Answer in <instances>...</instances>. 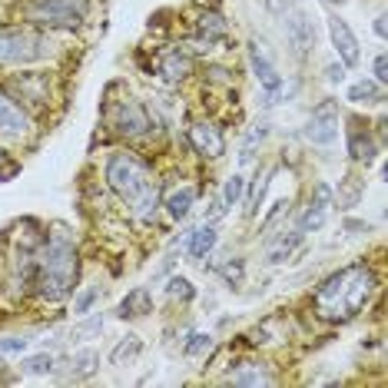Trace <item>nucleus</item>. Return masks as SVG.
<instances>
[{"instance_id": "obj_2", "label": "nucleus", "mask_w": 388, "mask_h": 388, "mask_svg": "<svg viewBox=\"0 0 388 388\" xmlns=\"http://www.w3.org/2000/svg\"><path fill=\"white\" fill-rule=\"evenodd\" d=\"M106 179H110V186H113L123 199L133 203L136 216L149 219V216L156 212L160 193H156V186H153V179H149L146 163H140L130 153H117V156L106 163Z\"/></svg>"}, {"instance_id": "obj_32", "label": "nucleus", "mask_w": 388, "mask_h": 388, "mask_svg": "<svg viewBox=\"0 0 388 388\" xmlns=\"http://www.w3.org/2000/svg\"><path fill=\"white\" fill-rule=\"evenodd\" d=\"M27 348V339H3L0 342V355H14V352H24Z\"/></svg>"}, {"instance_id": "obj_13", "label": "nucleus", "mask_w": 388, "mask_h": 388, "mask_svg": "<svg viewBox=\"0 0 388 388\" xmlns=\"http://www.w3.org/2000/svg\"><path fill=\"white\" fill-rule=\"evenodd\" d=\"M30 130V117L14 106L7 96H0V133H14V136H24Z\"/></svg>"}, {"instance_id": "obj_7", "label": "nucleus", "mask_w": 388, "mask_h": 388, "mask_svg": "<svg viewBox=\"0 0 388 388\" xmlns=\"http://www.w3.org/2000/svg\"><path fill=\"white\" fill-rule=\"evenodd\" d=\"M285 37H289V44L296 47V53H309L315 47V24L312 17L305 14V10H292V14H285Z\"/></svg>"}, {"instance_id": "obj_29", "label": "nucleus", "mask_w": 388, "mask_h": 388, "mask_svg": "<svg viewBox=\"0 0 388 388\" xmlns=\"http://www.w3.org/2000/svg\"><path fill=\"white\" fill-rule=\"evenodd\" d=\"M17 173H20V163H14V160L0 149V183H3V179H14Z\"/></svg>"}, {"instance_id": "obj_37", "label": "nucleus", "mask_w": 388, "mask_h": 388, "mask_svg": "<svg viewBox=\"0 0 388 388\" xmlns=\"http://www.w3.org/2000/svg\"><path fill=\"white\" fill-rule=\"evenodd\" d=\"M328 3H342V0H328Z\"/></svg>"}, {"instance_id": "obj_23", "label": "nucleus", "mask_w": 388, "mask_h": 388, "mask_svg": "<svg viewBox=\"0 0 388 388\" xmlns=\"http://www.w3.org/2000/svg\"><path fill=\"white\" fill-rule=\"evenodd\" d=\"M100 298V285H90L87 292H80V296L74 298V312L76 315H87L90 309H93V302Z\"/></svg>"}, {"instance_id": "obj_19", "label": "nucleus", "mask_w": 388, "mask_h": 388, "mask_svg": "<svg viewBox=\"0 0 388 388\" xmlns=\"http://www.w3.org/2000/svg\"><path fill=\"white\" fill-rule=\"evenodd\" d=\"M348 100L352 103H382V87L372 80H362L355 87H348Z\"/></svg>"}, {"instance_id": "obj_24", "label": "nucleus", "mask_w": 388, "mask_h": 388, "mask_svg": "<svg viewBox=\"0 0 388 388\" xmlns=\"http://www.w3.org/2000/svg\"><path fill=\"white\" fill-rule=\"evenodd\" d=\"M199 30H203L206 37H223V33H226V20L219 14H206V17H199Z\"/></svg>"}, {"instance_id": "obj_20", "label": "nucleus", "mask_w": 388, "mask_h": 388, "mask_svg": "<svg viewBox=\"0 0 388 388\" xmlns=\"http://www.w3.org/2000/svg\"><path fill=\"white\" fill-rule=\"evenodd\" d=\"M212 246H216V229H212V226H199L193 233V239H189V253H193L196 259H203Z\"/></svg>"}, {"instance_id": "obj_28", "label": "nucleus", "mask_w": 388, "mask_h": 388, "mask_svg": "<svg viewBox=\"0 0 388 388\" xmlns=\"http://www.w3.org/2000/svg\"><path fill=\"white\" fill-rule=\"evenodd\" d=\"M166 292H169L173 298H189V296H193V285L176 276V279H169V289H166Z\"/></svg>"}, {"instance_id": "obj_5", "label": "nucleus", "mask_w": 388, "mask_h": 388, "mask_svg": "<svg viewBox=\"0 0 388 388\" xmlns=\"http://www.w3.org/2000/svg\"><path fill=\"white\" fill-rule=\"evenodd\" d=\"M50 53L44 37H33L27 30H7L0 33V63H33Z\"/></svg>"}, {"instance_id": "obj_15", "label": "nucleus", "mask_w": 388, "mask_h": 388, "mask_svg": "<svg viewBox=\"0 0 388 388\" xmlns=\"http://www.w3.org/2000/svg\"><path fill=\"white\" fill-rule=\"evenodd\" d=\"M233 385H246V388H259V385H272V375L262 365H242L239 372L229 375Z\"/></svg>"}, {"instance_id": "obj_27", "label": "nucleus", "mask_w": 388, "mask_h": 388, "mask_svg": "<svg viewBox=\"0 0 388 388\" xmlns=\"http://www.w3.org/2000/svg\"><path fill=\"white\" fill-rule=\"evenodd\" d=\"M186 70H189V63H186V57H179V53H173V57L166 60V76H169V80H183V76H186Z\"/></svg>"}, {"instance_id": "obj_4", "label": "nucleus", "mask_w": 388, "mask_h": 388, "mask_svg": "<svg viewBox=\"0 0 388 388\" xmlns=\"http://www.w3.org/2000/svg\"><path fill=\"white\" fill-rule=\"evenodd\" d=\"M27 17L44 27H80L83 3L80 0H27Z\"/></svg>"}, {"instance_id": "obj_34", "label": "nucleus", "mask_w": 388, "mask_h": 388, "mask_svg": "<svg viewBox=\"0 0 388 388\" xmlns=\"http://www.w3.org/2000/svg\"><path fill=\"white\" fill-rule=\"evenodd\" d=\"M375 80L378 83H385L388 74H385V57H375Z\"/></svg>"}, {"instance_id": "obj_30", "label": "nucleus", "mask_w": 388, "mask_h": 388, "mask_svg": "<svg viewBox=\"0 0 388 388\" xmlns=\"http://www.w3.org/2000/svg\"><path fill=\"white\" fill-rule=\"evenodd\" d=\"M100 328H103V319H90V322H83V326L74 328V339H87V335L100 332Z\"/></svg>"}, {"instance_id": "obj_1", "label": "nucleus", "mask_w": 388, "mask_h": 388, "mask_svg": "<svg viewBox=\"0 0 388 388\" xmlns=\"http://www.w3.org/2000/svg\"><path fill=\"white\" fill-rule=\"evenodd\" d=\"M375 276L365 266H348L342 272H335L322 289H319V309L328 319H352V315L365 305V298L372 296Z\"/></svg>"}, {"instance_id": "obj_9", "label": "nucleus", "mask_w": 388, "mask_h": 388, "mask_svg": "<svg viewBox=\"0 0 388 388\" xmlns=\"http://www.w3.org/2000/svg\"><path fill=\"white\" fill-rule=\"evenodd\" d=\"M249 63H253V70H255V76H259V83L276 96L279 93V87H282V76H279V70L269 63V57L259 50V44H249Z\"/></svg>"}, {"instance_id": "obj_14", "label": "nucleus", "mask_w": 388, "mask_h": 388, "mask_svg": "<svg viewBox=\"0 0 388 388\" xmlns=\"http://www.w3.org/2000/svg\"><path fill=\"white\" fill-rule=\"evenodd\" d=\"M348 153H352V160H358V163H372L375 156H378V143L369 136V130L365 133L362 130H352L348 133Z\"/></svg>"}, {"instance_id": "obj_3", "label": "nucleus", "mask_w": 388, "mask_h": 388, "mask_svg": "<svg viewBox=\"0 0 388 388\" xmlns=\"http://www.w3.org/2000/svg\"><path fill=\"white\" fill-rule=\"evenodd\" d=\"M76 269L80 262H76L74 242L63 236V229H57L37 266V292L47 298H63L76 282Z\"/></svg>"}, {"instance_id": "obj_8", "label": "nucleus", "mask_w": 388, "mask_h": 388, "mask_svg": "<svg viewBox=\"0 0 388 388\" xmlns=\"http://www.w3.org/2000/svg\"><path fill=\"white\" fill-rule=\"evenodd\" d=\"M328 33H332V44H335V50H339V57H342L345 67H355L358 63V40H355V33L348 30V24L339 20V17H328Z\"/></svg>"}, {"instance_id": "obj_17", "label": "nucleus", "mask_w": 388, "mask_h": 388, "mask_svg": "<svg viewBox=\"0 0 388 388\" xmlns=\"http://www.w3.org/2000/svg\"><path fill=\"white\" fill-rule=\"evenodd\" d=\"M96 365H100V355L93 348H83L70 358V378H87V375L96 372Z\"/></svg>"}, {"instance_id": "obj_6", "label": "nucleus", "mask_w": 388, "mask_h": 388, "mask_svg": "<svg viewBox=\"0 0 388 388\" xmlns=\"http://www.w3.org/2000/svg\"><path fill=\"white\" fill-rule=\"evenodd\" d=\"M305 140L315 146H332L339 140V106H335V100H326L312 110V117L305 123Z\"/></svg>"}, {"instance_id": "obj_12", "label": "nucleus", "mask_w": 388, "mask_h": 388, "mask_svg": "<svg viewBox=\"0 0 388 388\" xmlns=\"http://www.w3.org/2000/svg\"><path fill=\"white\" fill-rule=\"evenodd\" d=\"M146 113H143V106L133 103V100H126V103L119 106V113H117V130L123 136H140V133H146Z\"/></svg>"}, {"instance_id": "obj_10", "label": "nucleus", "mask_w": 388, "mask_h": 388, "mask_svg": "<svg viewBox=\"0 0 388 388\" xmlns=\"http://www.w3.org/2000/svg\"><path fill=\"white\" fill-rule=\"evenodd\" d=\"M189 140H193V146L199 149L203 156H219L226 149L223 133H219L212 123H196L193 130H189Z\"/></svg>"}, {"instance_id": "obj_16", "label": "nucleus", "mask_w": 388, "mask_h": 388, "mask_svg": "<svg viewBox=\"0 0 388 388\" xmlns=\"http://www.w3.org/2000/svg\"><path fill=\"white\" fill-rule=\"evenodd\" d=\"M193 199H196V189L193 186H183V189H176V193L166 199V212H169L173 219H186L189 209H193Z\"/></svg>"}, {"instance_id": "obj_18", "label": "nucleus", "mask_w": 388, "mask_h": 388, "mask_svg": "<svg viewBox=\"0 0 388 388\" xmlns=\"http://www.w3.org/2000/svg\"><path fill=\"white\" fill-rule=\"evenodd\" d=\"M146 312H149V289H143V285L133 289L130 296L119 302V315H123V319H126V315H146Z\"/></svg>"}, {"instance_id": "obj_26", "label": "nucleus", "mask_w": 388, "mask_h": 388, "mask_svg": "<svg viewBox=\"0 0 388 388\" xmlns=\"http://www.w3.org/2000/svg\"><path fill=\"white\" fill-rule=\"evenodd\" d=\"M24 369H27L30 375H44V372H53V358L50 355H33L24 362Z\"/></svg>"}, {"instance_id": "obj_33", "label": "nucleus", "mask_w": 388, "mask_h": 388, "mask_svg": "<svg viewBox=\"0 0 388 388\" xmlns=\"http://www.w3.org/2000/svg\"><path fill=\"white\" fill-rule=\"evenodd\" d=\"M285 209H289V203H285V199H279V203L272 206V212L266 216V223H262V229H269V226H276V223H279V219H282V212H285Z\"/></svg>"}, {"instance_id": "obj_31", "label": "nucleus", "mask_w": 388, "mask_h": 388, "mask_svg": "<svg viewBox=\"0 0 388 388\" xmlns=\"http://www.w3.org/2000/svg\"><path fill=\"white\" fill-rule=\"evenodd\" d=\"M209 345H212V339L199 332V335H193V342L186 345V352H189V355H199V352H209Z\"/></svg>"}, {"instance_id": "obj_21", "label": "nucleus", "mask_w": 388, "mask_h": 388, "mask_svg": "<svg viewBox=\"0 0 388 388\" xmlns=\"http://www.w3.org/2000/svg\"><path fill=\"white\" fill-rule=\"evenodd\" d=\"M302 242V229H292L289 236H282L276 246H272V253H269V262H285L289 255L296 253V246Z\"/></svg>"}, {"instance_id": "obj_25", "label": "nucleus", "mask_w": 388, "mask_h": 388, "mask_svg": "<svg viewBox=\"0 0 388 388\" xmlns=\"http://www.w3.org/2000/svg\"><path fill=\"white\" fill-rule=\"evenodd\" d=\"M242 186H246V179H242V176L226 179V186H223V206H236L239 196H242Z\"/></svg>"}, {"instance_id": "obj_36", "label": "nucleus", "mask_w": 388, "mask_h": 388, "mask_svg": "<svg viewBox=\"0 0 388 388\" xmlns=\"http://www.w3.org/2000/svg\"><path fill=\"white\" fill-rule=\"evenodd\" d=\"M375 33H378V37H385V17H378V20H375Z\"/></svg>"}, {"instance_id": "obj_11", "label": "nucleus", "mask_w": 388, "mask_h": 388, "mask_svg": "<svg viewBox=\"0 0 388 388\" xmlns=\"http://www.w3.org/2000/svg\"><path fill=\"white\" fill-rule=\"evenodd\" d=\"M328 203H332V189H328L326 183H319V186H315V203L305 209V216H302L298 229H302V233H312V229H319V226L326 223Z\"/></svg>"}, {"instance_id": "obj_35", "label": "nucleus", "mask_w": 388, "mask_h": 388, "mask_svg": "<svg viewBox=\"0 0 388 388\" xmlns=\"http://www.w3.org/2000/svg\"><path fill=\"white\" fill-rule=\"evenodd\" d=\"M342 76H345L342 67H335V63L328 67V80H332V83H342Z\"/></svg>"}, {"instance_id": "obj_22", "label": "nucleus", "mask_w": 388, "mask_h": 388, "mask_svg": "<svg viewBox=\"0 0 388 388\" xmlns=\"http://www.w3.org/2000/svg\"><path fill=\"white\" fill-rule=\"evenodd\" d=\"M140 348H143V342H140L136 335H126V342H119L117 348H113L110 362H113V365H123V362H130V358L140 355Z\"/></svg>"}]
</instances>
